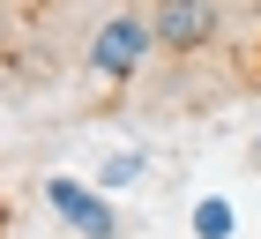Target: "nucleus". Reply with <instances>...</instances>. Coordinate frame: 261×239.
<instances>
[{"instance_id":"obj_1","label":"nucleus","mask_w":261,"mask_h":239,"mask_svg":"<svg viewBox=\"0 0 261 239\" xmlns=\"http://www.w3.org/2000/svg\"><path fill=\"white\" fill-rule=\"evenodd\" d=\"M149 53H157V30L142 8H112L90 30V75H105V82H135L149 67Z\"/></svg>"},{"instance_id":"obj_2","label":"nucleus","mask_w":261,"mask_h":239,"mask_svg":"<svg viewBox=\"0 0 261 239\" xmlns=\"http://www.w3.org/2000/svg\"><path fill=\"white\" fill-rule=\"evenodd\" d=\"M142 15L157 30V53H172V60H194L201 45H217V30H224L217 0H142Z\"/></svg>"},{"instance_id":"obj_3","label":"nucleus","mask_w":261,"mask_h":239,"mask_svg":"<svg viewBox=\"0 0 261 239\" xmlns=\"http://www.w3.org/2000/svg\"><path fill=\"white\" fill-rule=\"evenodd\" d=\"M45 202H53V217L67 224L75 239H120V209L105 202V187L97 179H45Z\"/></svg>"},{"instance_id":"obj_4","label":"nucleus","mask_w":261,"mask_h":239,"mask_svg":"<svg viewBox=\"0 0 261 239\" xmlns=\"http://www.w3.org/2000/svg\"><path fill=\"white\" fill-rule=\"evenodd\" d=\"M231 232H239V217H231V202H224V195L194 202V239H231Z\"/></svg>"},{"instance_id":"obj_5","label":"nucleus","mask_w":261,"mask_h":239,"mask_svg":"<svg viewBox=\"0 0 261 239\" xmlns=\"http://www.w3.org/2000/svg\"><path fill=\"white\" fill-rule=\"evenodd\" d=\"M135 179H142V150H120V157L97 164V187H105V195H120V187H135Z\"/></svg>"},{"instance_id":"obj_6","label":"nucleus","mask_w":261,"mask_h":239,"mask_svg":"<svg viewBox=\"0 0 261 239\" xmlns=\"http://www.w3.org/2000/svg\"><path fill=\"white\" fill-rule=\"evenodd\" d=\"M254 164H261V150H254Z\"/></svg>"}]
</instances>
